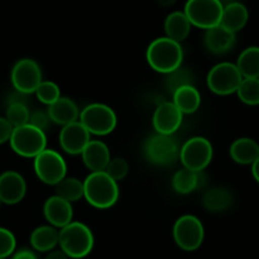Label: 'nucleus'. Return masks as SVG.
<instances>
[{
    "label": "nucleus",
    "mask_w": 259,
    "mask_h": 259,
    "mask_svg": "<svg viewBox=\"0 0 259 259\" xmlns=\"http://www.w3.org/2000/svg\"><path fill=\"white\" fill-rule=\"evenodd\" d=\"M84 198L89 205L106 210L117 203L119 198L118 182L106 171H93L84 181Z\"/></svg>",
    "instance_id": "1"
},
{
    "label": "nucleus",
    "mask_w": 259,
    "mask_h": 259,
    "mask_svg": "<svg viewBox=\"0 0 259 259\" xmlns=\"http://www.w3.org/2000/svg\"><path fill=\"white\" fill-rule=\"evenodd\" d=\"M146 61L156 73L169 74L181 68L183 62V49L179 42L168 37L155 38L146 50Z\"/></svg>",
    "instance_id": "2"
},
{
    "label": "nucleus",
    "mask_w": 259,
    "mask_h": 259,
    "mask_svg": "<svg viewBox=\"0 0 259 259\" xmlns=\"http://www.w3.org/2000/svg\"><path fill=\"white\" fill-rule=\"evenodd\" d=\"M59 246L69 258H85L93 250L94 235L85 224L71 221L69 225L60 229Z\"/></svg>",
    "instance_id": "3"
},
{
    "label": "nucleus",
    "mask_w": 259,
    "mask_h": 259,
    "mask_svg": "<svg viewBox=\"0 0 259 259\" xmlns=\"http://www.w3.org/2000/svg\"><path fill=\"white\" fill-rule=\"evenodd\" d=\"M9 144L12 150L19 156L34 159L47 148L46 133L31 123L23 124L13 130Z\"/></svg>",
    "instance_id": "4"
},
{
    "label": "nucleus",
    "mask_w": 259,
    "mask_h": 259,
    "mask_svg": "<svg viewBox=\"0 0 259 259\" xmlns=\"http://www.w3.org/2000/svg\"><path fill=\"white\" fill-rule=\"evenodd\" d=\"M223 9L221 0H187L183 12L192 26L207 31L220 24Z\"/></svg>",
    "instance_id": "5"
},
{
    "label": "nucleus",
    "mask_w": 259,
    "mask_h": 259,
    "mask_svg": "<svg viewBox=\"0 0 259 259\" xmlns=\"http://www.w3.org/2000/svg\"><path fill=\"white\" fill-rule=\"evenodd\" d=\"M79 121L91 135L106 136L116 128L117 116L113 109L103 103H92L80 111Z\"/></svg>",
    "instance_id": "6"
},
{
    "label": "nucleus",
    "mask_w": 259,
    "mask_h": 259,
    "mask_svg": "<svg viewBox=\"0 0 259 259\" xmlns=\"http://www.w3.org/2000/svg\"><path fill=\"white\" fill-rule=\"evenodd\" d=\"M213 158V148L210 141L202 136L188 139L182 145L179 159L183 168L194 171H203Z\"/></svg>",
    "instance_id": "7"
},
{
    "label": "nucleus",
    "mask_w": 259,
    "mask_h": 259,
    "mask_svg": "<svg viewBox=\"0 0 259 259\" xmlns=\"http://www.w3.org/2000/svg\"><path fill=\"white\" fill-rule=\"evenodd\" d=\"M173 238L177 245L186 251L197 250L205 239V228L194 215H183L173 226Z\"/></svg>",
    "instance_id": "8"
},
{
    "label": "nucleus",
    "mask_w": 259,
    "mask_h": 259,
    "mask_svg": "<svg viewBox=\"0 0 259 259\" xmlns=\"http://www.w3.org/2000/svg\"><path fill=\"white\" fill-rule=\"evenodd\" d=\"M243 76L236 64L220 62L215 65L207 74L206 83L208 89L218 96H230L236 93Z\"/></svg>",
    "instance_id": "9"
},
{
    "label": "nucleus",
    "mask_w": 259,
    "mask_h": 259,
    "mask_svg": "<svg viewBox=\"0 0 259 259\" xmlns=\"http://www.w3.org/2000/svg\"><path fill=\"white\" fill-rule=\"evenodd\" d=\"M33 168L37 178L49 186H56L68 171V165L61 154L47 148L34 158Z\"/></svg>",
    "instance_id": "10"
},
{
    "label": "nucleus",
    "mask_w": 259,
    "mask_h": 259,
    "mask_svg": "<svg viewBox=\"0 0 259 259\" xmlns=\"http://www.w3.org/2000/svg\"><path fill=\"white\" fill-rule=\"evenodd\" d=\"M178 143L173 135L155 134L150 136L144 148L145 158L156 166H169L179 158Z\"/></svg>",
    "instance_id": "11"
},
{
    "label": "nucleus",
    "mask_w": 259,
    "mask_h": 259,
    "mask_svg": "<svg viewBox=\"0 0 259 259\" xmlns=\"http://www.w3.org/2000/svg\"><path fill=\"white\" fill-rule=\"evenodd\" d=\"M12 84L18 93L31 94L42 83V71L33 59H21L14 64L11 74Z\"/></svg>",
    "instance_id": "12"
},
{
    "label": "nucleus",
    "mask_w": 259,
    "mask_h": 259,
    "mask_svg": "<svg viewBox=\"0 0 259 259\" xmlns=\"http://www.w3.org/2000/svg\"><path fill=\"white\" fill-rule=\"evenodd\" d=\"M88 130L80 121L62 126L59 134V143L62 150L70 155H80L89 141L92 140Z\"/></svg>",
    "instance_id": "13"
},
{
    "label": "nucleus",
    "mask_w": 259,
    "mask_h": 259,
    "mask_svg": "<svg viewBox=\"0 0 259 259\" xmlns=\"http://www.w3.org/2000/svg\"><path fill=\"white\" fill-rule=\"evenodd\" d=\"M183 122V113L173 102H163L153 114V126L156 134L173 135Z\"/></svg>",
    "instance_id": "14"
},
{
    "label": "nucleus",
    "mask_w": 259,
    "mask_h": 259,
    "mask_svg": "<svg viewBox=\"0 0 259 259\" xmlns=\"http://www.w3.org/2000/svg\"><path fill=\"white\" fill-rule=\"evenodd\" d=\"M27 193V183L22 174L7 170L0 174V202L6 205H17Z\"/></svg>",
    "instance_id": "15"
},
{
    "label": "nucleus",
    "mask_w": 259,
    "mask_h": 259,
    "mask_svg": "<svg viewBox=\"0 0 259 259\" xmlns=\"http://www.w3.org/2000/svg\"><path fill=\"white\" fill-rule=\"evenodd\" d=\"M44 215L50 225L57 229H62L73 221V206L69 201L55 194V196L47 198L46 202H45Z\"/></svg>",
    "instance_id": "16"
},
{
    "label": "nucleus",
    "mask_w": 259,
    "mask_h": 259,
    "mask_svg": "<svg viewBox=\"0 0 259 259\" xmlns=\"http://www.w3.org/2000/svg\"><path fill=\"white\" fill-rule=\"evenodd\" d=\"M83 163L89 170L104 171L107 165L111 161V153L109 148L101 140H91L83 153L80 154Z\"/></svg>",
    "instance_id": "17"
},
{
    "label": "nucleus",
    "mask_w": 259,
    "mask_h": 259,
    "mask_svg": "<svg viewBox=\"0 0 259 259\" xmlns=\"http://www.w3.org/2000/svg\"><path fill=\"white\" fill-rule=\"evenodd\" d=\"M236 33L228 31L220 24L210 28L205 33V46L210 52L215 55H225L233 50L236 42Z\"/></svg>",
    "instance_id": "18"
},
{
    "label": "nucleus",
    "mask_w": 259,
    "mask_h": 259,
    "mask_svg": "<svg viewBox=\"0 0 259 259\" xmlns=\"http://www.w3.org/2000/svg\"><path fill=\"white\" fill-rule=\"evenodd\" d=\"M47 112H49L52 123L60 124V126L79 121V116H80V111L75 102L66 97H60L55 103L49 106Z\"/></svg>",
    "instance_id": "19"
},
{
    "label": "nucleus",
    "mask_w": 259,
    "mask_h": 259,
    "mask_svg": "<svg viewBox=\"0 0 259 259\" xmlns=\"http://www.w3.org/2000/svg\"><path fill=\"white\" fill-rule=\"evenodd\" d=\"M249 13L246 7L240 2H230L224 6L220 26L228 31L236 33L245 27Z\"/></svg>",
    "instance_id": "20"
},
{
    "label": "nucleus",
    "mask_w": 259,
    "mask_h": 259,
    "mask_svg": "<svg viewBox=\"0 0 259 259\" xmlns=\"http://www.w3.org/2000/svg\"><path fill=\"white\" fill-rule=\"evenodd\" d=\"M234 196L225 187H213L202 196V205L210 212H225L233 206Z\"/></svg>",
    "instance_id": "21"
},
{
    "label": "nucleus",
    "mask_w": 259,
    "mask_h": 259,
    "mask_svg": "<svg viewBox=\"0 0 259 259\" xmlns=\"http://www.w3.org/2000/svg\"><path fill=\"white\" fill-rule=\"evenodd\" d=\"M231 159L241 165L253 164L259 156V144L250 138L236 139L230 145Z\"/></svg>",
    "instance_id": "22"
},
{
    "label": "nucleus",
    "mask_w": 259,
    "mask_h": 259,
    "mask_svg": "<svg viewBox=\"0 0 259 259\" xmlns=\"http://www.w3.org/2000/svg\"><path fill=\"white\" fill-rule=\"evenodd\" d=\"M205 183V176L202 171H194L191 169L182 168L176 171L171 179L174 191L179 194H189L196 189L201 188Z\"/></svg>",
    "instance_id": "23"
},
{
    "label": "nucleus",
    "mask_w": 259,
    "mask_h": 259,
    "mask_svg": "<svg viewBox=\"0 0 259 259\" xmlns=\"http://www.w3.org/2000/svg\"><path fill=\"white\" fill-rule=\"evenodd\" d=\"M191 29L192 24L184 12H173L166 17L164 22V31L166 37L179 44H182L189 36Z\"/></svg>",
    "instance_id": "24"
},
{
    "label": "nucleus",
    "mask_w": 259,
    "mask_h": 259,
    "mask_svg": "<svg viewBox=\"0 0 259 259\" xmlns=\"http://www.w3.org/2000/svg\"><path fill=\"white\" fill-rule=\"evenodd\" d=\"M60 230L52 225H42L34 229L31 234V245L34 250L49 253L59 245Z\"/></svg>",
    "instance_id": "25"
},
{
    "label": "nucleus",
    "mask_w": 259,
    "mask_h": 259,
    "mask_svg": "<svg viewBox=\"0 0 259 259\" xmlns=\"http://www.w3.org/2000/svg\"><path fill=\"white\" fill-rule=\"evenodd\" d=\"M173 103L183 114L197 112L201 106V94L194 85H186L173 93Z\"/></svg>",
    "instance_id": "26"
},
{
    "label": "nucleus",
    "mask_w": 259,
    "mask_h": 259,
    "mask_svg": "<svg viewBox=\"0 0 259 259\" xmlns=\"http://www.w3.org/2000/svg\"><path fill=\"white\" fill-rule=\"evenodd\" d=\"M243 78L259 79V47L251 46L244 50L236 61Z\"/></svg>",
    "instance_id": "27"
},
{
    "label": "nucleus",
    "mask_w": 259,
    "mask_h": 259,
    "mask_svg": "<svg viewBox=\"0 0 259 259\" xmlns=\"http://www.w3.org/2000/svg\"><path fill=\"white\" fill-rule=\"evenodd\" d=\"M55 191L59 197L69 201L70 203L76 202L84 197V182L75 177L66 176L55 186Z\"/></svg>",
    "instance_id": "28"
},
{
    "label": "nucleus",
    "mask_w": 259,
    "mask_h": 259,
    "mask_svg": "<svg viewBox=\"0 0 259 259\" xmlns=\"http://www.w3.org/2000/svg\"><path fill=\"white\" fill-rule=\"evenodd\" d=\"M164 83H165V88L173 94L177 89L182 88V87L193 85L194 74L188 69H184L181 66L171 73L166 74Z\"/></svg>",
    "instance_id": "29"
},
{
    "label": "nucleus",
    "mask_w": 259,
    "mask_h": 259,
    "mask_svg": "<svg viewBox=\"0 0 259 259\" xmlns=\"http://www.w3.org/2000/svg\"><path fill=\"white\" fill-rule=\"evenodd\" d=\"M239 99L248 106H258L259 104V79L243 78L238 91Z\"/></svg>",
    "instance_id": "30"
},
{
    "label": "nucleus",
    "mask_w": 259,
    "mask_h": 259,
    "mask_svg": "<svg viewBox=\"0 0 259 259\" xmlns=\"http://www.w3.org/2000/svg\"><path fill=\"white\" fill-rule=\"evenodd\" d=\"M29 117H31V112L24 102H11L7 109L6 118L14 128L28 123Z\"/></svg>",
    "instance_id": "31"
},
{
    "label": "nucleus",
    "mask_w": 259,
    "mask_h": 259,
    "mask_svg": "<svg viewBox=\"0 0 259 259\" xmlns=\"http://www.w3.org/2000/svg\"><path fill=\"white\" fill-rule=\"evenodd\" d=\"M34 93H36L38 101L41 103L46 104V106H51L52 103H55L61 97L60 87L56 83L50 80H42V83L39 84Z\"/></svg>",
    "instance_id": "32"
},
{
    "label": "nucleus",
    "mask_w": 259,
    "mask_h": 259,
    "mask_svg": "<svg viewBox=\"0 0 259 259\" xmlns=\"http://www.w3.org/2000/svg\"><path fill=\"white\" fill-rule=\"evenodd\" d=\"M104 171H106L112 179H114L116 182H119L123 178H126V176L130 171V165L128 163H127L126 159L114 158L111 159V161L108 163V165H107Z\"/></svg>",
    "instance_id": "33"
},
{
    "label": "nucleus",
    "mask_w": 259,
    "mask_h": 259,
    "mask_svg": "<svg viewBox=\"0 0 259 259\" xmlns=\"http://www.w3.org/2000/svg\"><path fill=\"white\" fill-rule=\"evenodd\" d=\"M17 240L14 234L6 228H0V259H7L14 253Z\"/></svg>",
    "instance_id": "34"
},
{
    "label": "nucleus",
    "mask_w": 259,
    "mask_h": 259,
    "mask_svg": "<svg viewBox=\"0 0 259 259\" xmlns=\"http://www.w3.org/2000/svg\"><path fill=\"white\" fill-rule=\"evenodd\" d=\"M28 123L33 124L34 127H37V128L42 130V131L46 133V130L50 128V126H51L52 121L49 116V112L38 109V111H34L33 113H31Z\"/></svg>",
    "instance_id": "35"
},
{
    "label": "nucleus",
    "mask_w": 259,
    "mask_h": 259,
    "mask_svg": "<svg viewBox=\"0 0 259 259\" xmlns=\"http://www.w3.org/2000/svg\"><path fill=\"white\" fill-rule=\"evenodd\" d=\"M14 127L9 123L6 117H0V145L11 140Z\"/></svg>",
    "instance_id": "36"
},
{
    "label": "nucleus",
    "mask_w": 259,
    "mask_h": 259,
    "mask_svg": "<svg viewBox=\"0 0 259 259\" xmlns=\"http://www.w3.org/2000/svg\"><path fill=\"white\" fill-rule=\"evenodd\" d=\"M13 259H38V256L36 255L33 250H29V249H21V250L17 251L13 255Z\"/></svg>",
    "instance_id": "37"
},
{
    "label": "nucleus",
    "mask_w": 259,
    "mask_h": 259,
    "mask_svg": "<svg viewBox=\"0 0 259 259\" xmlns=\"http://www.w3.org/2000/svg\"><path fill=\"white\" fill-rule=\"evenodd\" d=\"M45 259H69V256L66 255V254H65L61 249H60V250L54 249V250L49 251V254H47L46 258Z\"/></svg>",
    "instance_id": "38"
},
{
    "label": "nucleus",
    "mask_w": 259,
    "mask_h": 259,
    "mask_svg": "<svg viewBox=\"0 0 259 259\" xmlns=\"http://www.w3.org/2000/svg\"><path fill=\"white\" fill-rule=\"evenodd\" d=\"M251 174H253V178L259 183V156L251 164Z\"/></svg>",
    "instance_id": "39"
},
{
    "label": "nucleus",
    "mask_w": 259,
    "mask_h": 259,
    "mask_svg": "<svg viewBox=\"0 0 259 259\" xmlns=\"http://www.w3.org/2000/svg\"><path fill=\"white\" fill-rule=\"evenodd\" d=\"M177 0H156V3L160 7H163V8H169V7L174 6Z\"/></svg>",
    "instance_id": "40"
},
{
    "label": "nucleus",
    "mask_w": 259,
    "mask_h": 259,
    "mask_svg": "<svg viewBox=\"0 0 259 259\" xmlns=\"http://www.w3.org/2000/svg\"><path fill=\"white\" fill-rule=\"evenodd\" d=\"M0 203H2V202H0Z\"/></svg>",
    "instance_id": "41"
}]
</instances>
